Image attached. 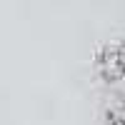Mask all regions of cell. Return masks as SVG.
Here are the masks:
<instances>
[{
	"mask_svg": "<svg viewBox=\"0 0 125 125\" xmlns=\"http://www.w3.org/2000/svg\"><path fill=\"white\" fill-rule=\"evenodd\" d=\"M123 50H125V48H123Z\"/></svg>",
	"mask_w": 125,
	"mask_h": 125,
	"instance_id": "cell-3",
	"label": "cell"
},
{
	"mask_svg": "<svg viewBox=\"0 0 125 125\" xmlns=\"http://www.w3.org/2000/svg\"><path fill=\"white\" fill-rule=\"evenodd\" d=\"M118 125H125V110H123V115L118 118Z\"/></svg>",
	"mask_w": 125,
	"mask_h": 125,
	"instance_id": "cell-2",
	"label": "cell"
},
{
	"mask_svg": "<svg viewBox=\"0 0 125 125\" xmlns=\"http://www.w3.org/2000/svg\"><path fill=\"white\" fill-rule=\"evenodd\" d=\"M98 68L108 80L125 78V50L123 48H105L98 58Z\"/></svg>",
	"mask_w": 125,
	"mask_h": 125,
	"instance_id": "cell-1",
	"label": "cell"
}]
</instances>
